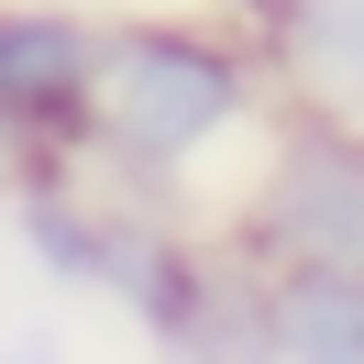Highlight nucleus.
<instances>
[{
    "instance_id": "6e6552de",
    "label": "nucleus",
    "mask_w": 364,
    "mask_h": 364,
    "mask_svg": "<svg viewBox=\"0 0 364 364\" xmlns=\"http://www.w3.org/2000/svg\"><path fill=\"white\" fill-rule=\"evenodd\" d=\"M0 364H67V353H55V331H0Z\"/></svg>"
},
{
    "instance_id": "f03ea898",
    "label": "nucleus",
    "mask_w": 364,
    "mask_h": 364,
    "mask_svg": "<svg viewBox=\"0 0 364 364\" xmlns=\"http://www.w3.org/2000/svg\"><path fill=\"white\" fill-rule=\"evenodd\" d=\"M221 243H243L265 276L287 265H364V122L309 100L276 122V155L254 166Z\"/></svg>"
},
{
    "instance_id": "7ed1b4c3",
    "label": "nucleus",
    "mask_w": 364,
    "mask_h": 364,
    "mask_svg": "<svg viewBox=\"0 0 364 364\" xmlns=\"http://www.w3.org/2000/svg\"><path fill=\"white\" fill-rule=\"evenodd\" d=\"M100 23L77 0H0V144L11 155H77L89 144Z\"/></svg>"
},
{
    "instance_id": "39448f33",
    "label": "nucleus",
    "mask_w": 364,
    "mask_h": 364,
    "mask_svg": "<svg viewBox=\"0 0 364 364\" xmlns=\"http://www.w3.org/2000/svg\"><path fill=\"white\" fill-rule=\"evenodd\" d=\"M276 342H287V364H364V265H287Z\"/></svg>"
},
{
    "instance_id": "f257e3e1",
    "label": "nucleus",
    "mask_w": 364,
    "mask_h": 364,
    "mask_svg": "<svg viewBox=\"0 0 364 364\" xmlns=\"http://www.w3.org/2000/svg\"><path fill=\"white\" fill-rule=\"evenodd\" d=\"M265 111V45L221 11H133L100 33L89 77V144L122 188H177L199 155H221L243 122Z\"/></svg>"
},
{
    "instance_id": "0eeeda50",
    "label": "nucleus",
    "mask_w": 364,
    "mask_h": 364,
    "mask_svg": "<svg viewBox=\"0 0 364 364\" xmlns=\"http://www.w3.org/2000/svg\"><path fill=\"white\" fill-rule=\"evenodd\" d=\"M210 11H221V23H243L254 45H276V23H287V0H210Z\"/></svg>"
},
{
    "instance_id": "423d86ee",
    "label": "nucleus",
    "mask_w": 364,
    "mask_h": 364,
    "mask_svg": "<svg viewBox=\"0 0 364 364\" xmlns=\"http://www.w3.org/2000/svg\"><path fill=\"white\" fill-rule=\"evenodd\" d=\"M265 55L309 67V89L331 111H364V0H287V23H276Z\"/></svg>"
},
{
    "instance_id": "20e7f679",
    "label": "nucleus",
    "mask_w": 364,
    "mask_h": 364,
    "mask_svg": "<svg viewBox=\"0 0 364 364\" xmlns=\"http://www.w3.org/2000/svg\"><path fill=\"white\" fill-rule=\"evenodd\" d=\"M144 331H155L166 364H287V342H276V276L243 243H199L177 298Z\"/></svg>"
}]
</instances>
